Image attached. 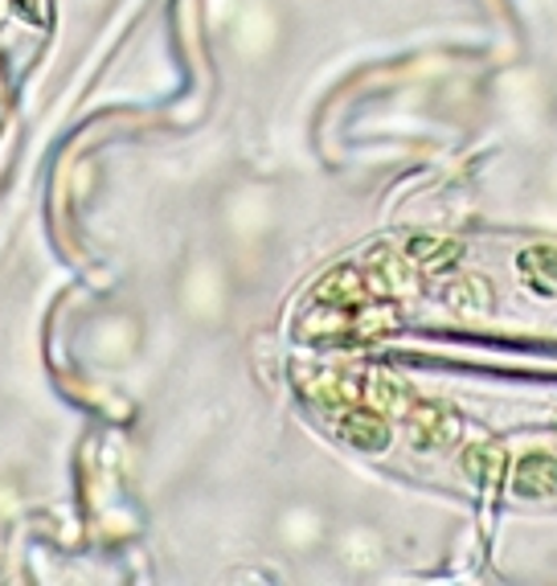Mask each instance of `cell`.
Here are the masks:
<instances>
[{"instance_id": "cell-1", "label": "cell", "mask_w": 557, "mask_h": 586, "mask_svg": "<svg viewBox=\"0 0 557 586\" xmlns=\"http://www.w3.org/2000/svg\"><path fill=\"white\" fill-rule=\"evenodd\" d=\"M513 492L521 501H545V496H557V460L545 456V451H533L516 463L513 472Z\"/></svg>"}, {"instance_id": "cell-2", "label": "cell", "mask_w": 557, "mask_h": 586, "mask_svg": "<svg viewBox=\"0 0 557 586\" xmlns=\"http://www.w3.org/2000/svg\"><path fill=\"white\" fill-rule=\"evenodd\" d=\"M340 431H345V439L353 447H369V451L386 447V422L374 419V415H348Z\"/></svg>"}, {"instance_id": "cell-3", "label": "cell", "mask_w": 557, "mask_h": 586, "mask_svg": "<svg viewBox=\"0 0 557 586\" xmlns=\"http://www.w3.org/2000/svg\"><path fill=\"white\" fill-rule=\"evenodd\" d=\"M501 463H504V456L496 451V447H472V451L463 456V468H467V475H472V480H480V484H496Z\"/></svg>"}, {"instance_id": "cell-4", "label": "cell", "mask_w": 557, "mask_h": 586, "mask_svg": "<svg viewBox=\"0 0 557 586\" xmlns=\"http://www.w3.org/2000/svg\"><path fill=\"white\" fill-rule=\"evenodd\" d=\"M521 271H529L533 280H542L545 287H557V247H533L521 254Z\"/></svg>"}]
</instances>
